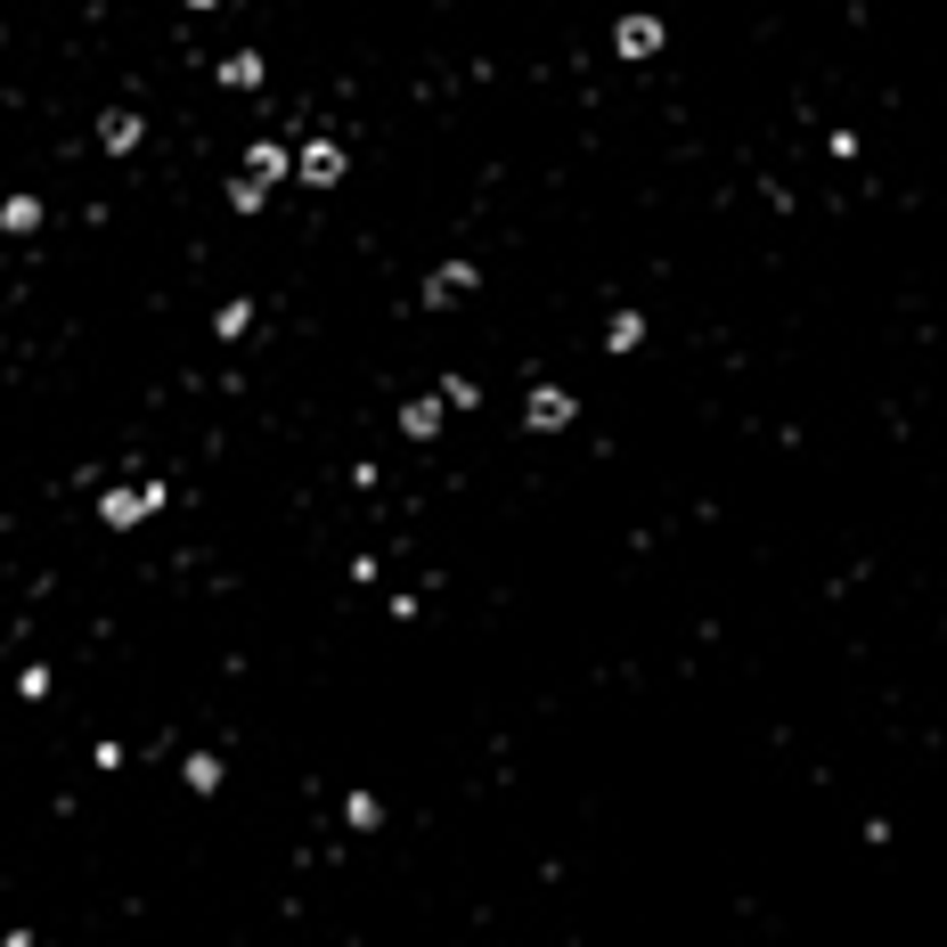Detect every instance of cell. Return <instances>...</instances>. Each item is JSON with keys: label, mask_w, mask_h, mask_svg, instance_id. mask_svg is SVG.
<instances>
[{"label": "cell", "mask_w": 947, "mask_h": 947, "mask_svg": "<svg viewBox=\"0 0 947 947\" xmlns=\"http://www.w3.org/2000/svg\"><path fill=\"white\" fill-rule=\"evenodd\" d=\"M523 425H532V433H564V425H572V392L539 385V392H532V409H523Z\"/></svg>", "instance_id": "6da1fadb"}, {"label": "cell", "mask_w": 947, "mask_h": 947, "mask_svg": "<svg viewBox=\"0 0 947 947\" xmlns=\"http://www.w3.org/2000/svg\"><path fill=\"white\" fill-rule=\"evenodd\" d=\"M303 180H311V188H335V180H344V147H335V139H311V147H303Z\"/></svg>", "instance_id": "7a4b0ae2"}, {"label": "cell", "mask_w": 947, "mask_h": 947, "mask_svg": "<svg viewBox=\"0 0 947 947\" xmlns=\"http://www.w3.org/2000/svg\"><path fill=\"white\" fill-rule=\"evenodd\" d=\"M245 164H254L245 180H278V172H286V147H278V139H254V156H245Z\"/></svg>", "instance_id": "8992f818"}, {"label": "cell", "mask_w": 947, "mask_h": 947, "mask_svg": "<svg viewBox=\"0 0 947 947\" xmlns=\"http://www.w3.org/2000/svg\"><path fill=\"white\" fill-rule=\"evenodd\" d=\"M0 229H41V204L33 197H9V204H0Z\"/></svg>", "instance_id": "30bf717a"}, {"label": "cell", "mask_w": 947, "mask_h": 947, "mask_svg": "<svg viewBox=\"0 0 947 947\" xmlns=\"http://www.w3.org/2000/svg\"><path fill=\"white\" fill-rule=\"evenodd\" d=\"M221 82H229V91H254V82H262V57H254V50H238V57L221 66Z\"/></svg>", "instance_id": "52a82bcc"}, {"label": "cell", "mask_w": 947, "mask_h": 947, "mask_svg": "<svg viewBox=\"0 0 947 947\" xmlns=\"http://www.w3.org/2000/svg\"><path fill=\"white\" fill-rule=\"evenodd\" d=\"M156 498H164L156 482H147V491H115V498H107V523H139L147 507H156Z\"/></svg>", "instance_id": "3957f363"}, {"label": "cell", "mask_w": 947, "mask_h": 947, "mask_svg": "<svg viewBox=\"0 0 947 947\" xmlns=\"http://www.w3.org/2000/svg\"><path fill=\"white\" fill-rule=\"evenodd\" d=\"M645 50H662V25H654V17H629V25H621V57H645Z\"/></svg>", "instance_id": "277c9868"}, {"label": "cell", "mask_w": 947, "mask_h": 947, "mask_svg": "<svg viewBox=\"0 0 947 947\" xmlns=\"http://www.w3.org/2000/svg\"><path fill=\"white\" fill-rule=\"evenodd\" d=\"M98 139H107V156H131V147H139V115H107Z\"/></svg>", "instance_id": "5b68a950"}, {"label": "cell", "mask_w": 947, "mask_h": 947, "mask_svg": "<svg viewBox=\"0 0 947 947\" xmlns=\"http://www.w3.org/2000/svg\"><path fill=\"white\" fill-rule=\"evenodd\" d=\"M401 433H417V441L441 433V409H433V401H409V409H401Z\"/></svg>", "instance_id": "ba28073f"}, {"label": "cell", "mask_w": 947, "mask_h": 947, "mask_svg": "<svg viewBox=\"0 0 947 947\" xmlns=\"http://www.w3.org/2000/svg\"><path fill=\"white\" fill-rule=\"evenodd\" d=\"M638 335H645V319H638V311H621V319H613V351H638Z\"/></svg>", "instance_id": "8fae6325"}, {"label": "cell", "mask_w": 947, "mask_h": 947, "mask_svg": "<svg viewBox=\"0 0 947 947\" xmlns=\"http://www.w3.org/2000/svg\"><path fill=\"white\" fill-rule=\"evenodd\" d=\"M188 9H221V0H188Z\"/></svg>", "instance_id": "7c38bea8"}, {"label": "cell", "mask_w": 947, "mask_h": 947, "mask_svg": "<svg viewBox=\"0 0 947 947\" xmlns=\"http://www.w3.org/2000/svg\"><path fill=\"white\" fill-rule=\"evenodd\" d=\"M474 286V270L466 262H450V270H441V278H433V303H457V294H466Z\"/></svg>", "instance_id": "9c48e42d"}]
</instances>
